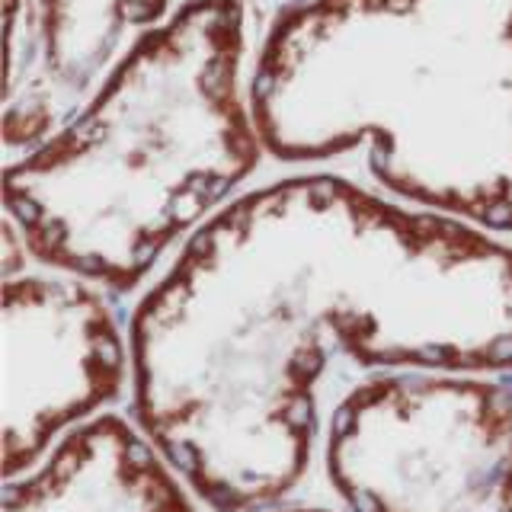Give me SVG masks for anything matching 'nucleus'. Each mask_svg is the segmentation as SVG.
Returning a JSON list of instances; mask_svg holds the SVG:
<instances>
[{"mask_svg":"<svg viewBox=\"0 0 512 512\" xmlns=\"http://www.w3.org/2000/svg\"><path fill=\"white\" fill-rule=\"evenodd\" d=\"M276 512H327V509H301V506H295V509H276Z\"/></svg>","mask_w":512,"mask_h":512,"instance_id":"nucleus-9","label":"nucleus"},{"mask_svg":"<svg viewBox=\"0 0 512 512\" xmlns=\"http://www.w3.org/2000/svg\"><path fill=\"white\" fill-rule=\"evenodd\" d=\"M4 512H196L176 468L122 416L68 432L23 480H7Z\"/></svg>","mask_w":512,"mask_h":512,"instance_id":"nucleus-7","label":"nucleus"},{"mask_svg":"<svg viewBox=\"0 0 512 512\" xmlns=\"http://www.w3.org/2000/svg\"><path fill=\"white\" fill-rule=\"evenodd\" d=\"M512 455V388L468 372L381 375L330 416L327 471L352 512H461Z\"/></svg>","mask_w":512,"mask_h":512,"instance_id":"nucleus-4","label":"nucleus"},{"mask_svg":"<svg viewBox=\"0 0 512 512\" xmlns=\"http://www.w3.org/2000/svg\"><path fill=\"white\" fill-rule=\"evenodd\" d=\"M244 0H186L96 100L4 173L36 263L132 292L218 215L266 154L250 106Z\"/></svg>","mask_w":512,"mask_h":512,"instance_id":"nucleus-3","label":"nucleus"},{"mask_svg":"<svg viewBox=\"0 0 512 512\" xmlns=\"http://www.w3.org/2000/svg\"><path fill=\"white\" fill-rule=\"evenodd\" d=\"M173 0H4L7 164L84 112L135 48L164 26Z\"/></svg>","mask_w":512,"mask_h":512,"instance_id":"nucleus-6","label":"nucleus"},{"mask_svg":"<svg viewBox=\"0 0 512 512\" xmlns=\"http://www.w3.org/2000/svg\"><path fill=\"white\" fill-rule=\"evenodd\" d=\"M138 426L215 512L292 490L330 362L512 375V244L333 173L231 199L132 317Z\"/></svg>","mask_w":512,"mask_h":512,"instance_id":"nucleus-1","label":"nucleus"},{"mask_svg":"<svg viewBox=\"0 0 512 512\" xmlns=\"http://www.w3.org/2000/svg\"><path fill=\"white\" fill-rule=\"evenodd\" d=\"M461 512H512V455L493 484L480 490Z\"/></svg>","mask_w":512,"mask_h":512,"instance_id":"nucleus-8","label":"nucleus"},{"mask_svg":"<svg viewBox=\"0 0 512 512\" xmlns=\"http://www.w3.org/2000/svg\"><path fill=\"white\" fill-rule=\"evenodd\" d=\"M250 106L282 164L365 148L388 199L512 237V0H298Z\"/></svg>","mask_w":512,"mask_h":512,"instance_id":"nucleus-2","label":"nucleus"},{"mask_svg":"<svg viewBox=\"0 0 512 512\" xmlns=\"http://www.w3.org/2000/svg\"><path fill=\"white\" fill-rule=\"evenodd\" d=\"M132 372L116 317L77 276L4 279V474L39 464L61 429L112 404Z\"/></svg>","mask_w":512,"mask_h":512,"instance_id":"nucleus-5","label":"nucleus"}]
</instances>
